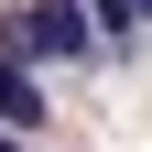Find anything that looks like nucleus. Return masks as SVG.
Returning a JSON list of instances; mask_svg holds the SVG:
<instances>
[{
	"label": "nucleus",
	"mask_w": 152,
	"mask_h": 152,
	"mask_svg": "<svg viewBox=\"0 0 152 152\" xmlns=\"http://www.w3.org/2000/svg\"><path fill=\"white\" fill-rule=\"evenodd\" d=\"M0 44L22 65H87L98 22H87V0H22V11H0Z\"/></svg>",
	"instance_id": "obj_1"
},
{
	"label": "nucleus",
	"mask_w": 152,
	"mask_h": 152,
	"mask_svg": "<svg viewBox=\"0 0 152 152\" xmlns=\"http://www.w3.org/2000/svg\"><path fill=\"white\" fill-rule=\"evenodd\" d=\"M0 130H44V76L0 44Z\"/></svg>",
	"instance_id": "obj_2"
},
{
	"label": "nucleus",
	"mask_w": 152,
	"mask_h": 152,
	"mask_svg": "<svg viewBox=\"0 0 152 152\" xmlns=\"http://www.w3.org/2000/svg\"><path fill=\"white\" fill-rule=\"evenodd\" d=\"M87 22H98L109 44H130V33H141V0H87Z\"/></svg>",
	"instance_id": "obj_3"
},
{
	"label": "nucleus",
	"mask_w": 152,
	"mask_h": 152,
	"mask_svg": "<svg viewBox=\"0 0 152 152\" xmlns=\"http://www.w3.org/2000/svg\"><path fill=\"white\" fill-rule=\"evenodd\" d=\"M0 152H33V130H0Z\"/></svg>",
	"instance_id": "obj_4"
},
{
	"label": "nucleus",
	"mask_w": 152,
	"mask_h": 152,
	"mask_svg": "<svg viewBox=\"0 0 152 152\" xmlns=\"http://www.w3.org/2000/svg\"><path fill=\"white\" fill-rule=\"evenodd\" d=\"M141 22H152V0H141Z\"/></svg>",
	"instance_id": "obj_5"
}]
</instances>
